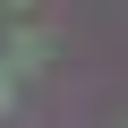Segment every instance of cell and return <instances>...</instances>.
<instances>
[{
  "instance_id": "obj_1",
  "label": "cell",
  "mask_w": 128,
  "mask_h": 128,
  "mask_svg": "<svg viewBox=\"0 0 128 128\" xmlns=\"http://www.w3.org/2000/svg\"><path fill=\"white\" fill-rule=\"evenodd\" d=\"M43 60H51V43H43V26H26V34L9 43V68L26 77V68H43Z\"/></svg>"
},
{
  "instance_id": "obj_2",
  "label": "cell",
  "mask_w": 128,
  "mask_h": 128,
  "mask_svg": "<svg viewBox=\"0 0 128 128\" xmlns=\"http://www.w3.org/2000/svg\"><path fill=\"white\" fill-rule=\"evenodd\" d=\"M9 102H17V68L0 60V111H9Z\"/></svg>"
},
{
  "instance_id": "obj_3",
  "label": "cell",
  "mask_w": 128,
  "mask_h": 128,
  "mask_svg": "<svg viewBox=\"0 0 128 128\" xmlns=\"http://www.w3.org/2000/svg\"><path fill=\"white\" fill-rule=\"evenodd\" d=\"M9 9H34V0H9Z\"/></svg>"
}]
</instances>
